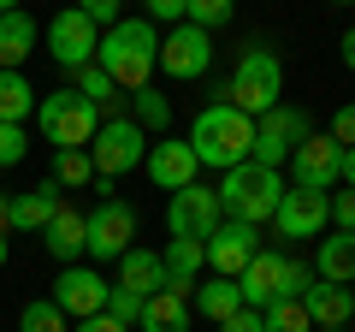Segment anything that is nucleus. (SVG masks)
<instances>
[{
  "instance_id": "nucleus-2",
  "label": "nucleus",
  "mask_w": 355,
  "mask_h": 332,
  "mask_svg": "<svg viewBox=\"0 0 355 332\" xmlns=\"http://www.w3.org/2000/svg\"><path fill=\"white\" fill-rule=\"evenodd\" d=\"M196 149V160L202 166H219V172H231V166H243L254 154V119L237 113L231 101H207L202 113H196L190 137H184Z\"/></svg>"
},
{
  "instance_id": "nucleus-38",
  "label": "nucleus",
  "mask_w": 355,
  "mask_h": 332,
  "mask_svg": "<svg viewBox=\"0 0 355 332\" xmlns=\"http://www.w3.org/2000/svg\"><path fill=\"white\" fill-rule=\"evenodd\" d=\"M338 149H355V101H343L338 113H331V131H326Z\"/></svg>"
},
{
  "instance_id": "nucleus-14",
  "label": "nucleus",
  "mask_w": 355,
  "mask_h": 332,
  "mask_svg": "<svg viewBox=\"0 0 355 332\" xmlns=\"http://www.w3.org/2000/svg\"><path fill=\"white\" fill-rule=\"evenodd\" d=\"M107 273L95 267H60V285H53V303H60L65 320H89V315H101L107 308Z\"/></svg>"
},
{
  "instance_id": "nucleus-25",
  "label": "nucleus",
  "mask_w": 355,
  "mask_h": 332,
  "mask_svg": "<svg viewBox=\"0 0 355 332\" xmlns=\"http://www.w3.org/2000/svg\"><path fill=\"white\" fill-rule=\"evenodd\" d=\"M190 308H202V320H231V315L243 308V291H237V279H219V273H207V279H196Z\"/></svg>"
},
{
  "instance_id": "nucleus-44",
  "label": "nucleus",
  "mask_w": 355,
  "mask_h": 332,
  "mask_svg": "<svg viewBox=\"0 0 355 332\" xmlns=\"http://www.w3.org/2000/svg\"><path fill=\"white\" fill-rule=\"evenodd\" d=\"M338 53H343V65L355 72V30H343V48H338Z\"/></svg>"
},
{
  "instance_id": "nucleus-17",
  "label": "nucleus",
  "mask_w": 355,
  "mask_h": 332,
  "mask_svg": "<svg viewBox=\"0 0 355 332\" xmlns=\"http://www.w3.org/2000/svg\"><path fill=\"white\" fill-rule=\"evenodd\" d=\"M279 285H284V249H254L249 267L237 273L243 308H266V303H279Z\"/></svg>"
},
{
  "instance_id": "nucleus-32",
  "label": "nucleus",
  "mask_w": 355,
  "mask_h": 332,
  "mask_svg": "<svg viewBox=\"0 0 355 332\" xmlns=\"http://www.w3.org/2000/svg\"><path fill=\"white\" fill-rule=\"evenodd\" d=\"M231 13H237V0H184V24L207 30V36H214L219 24H231Z\"/></svg>"
},
{
  "instance_id": "nucleus-18",
  "label": "nucleus",
  "mask_w": 355,
  "mask_h": 332,
  "mask_svg": "<svg viewBox=\"0 0 355 332\" xmlns=\"http://www.w3.org/2000/svg\"><path fill=\"white\" fill-rule=\"evenodd\" d=\"M160 261H166V291L190 303V297H196V279H202V267H207V243H202V238H172V243L160 249Z\"/></svg>"
},
{
  "instance_id": "nucleus-31",
  "label": "nucleus",
  "mask_w": 355,
  "mask_h": 332,
  "mask_svg": "<svg viewBox=\"0 0 355 332\" xmlns=\"http://www.w3.org/2000/svg\"><path fill=\"white\" fill-rule=\"evenodd\" d=\"M261 320H266V332H314V320H308L302 297H279V303H266Z\"/></svg>"
},
{
  "instance_id": "nucleus-45",
  "label": "nucleus",
  "mask_w": 355,
  "mask_h": 332,
  "mask_svg": "<svg viewBox=\"0 0 355 332\" xmlns=\"http://www.w3.org/2000/svg\"><path fill=\"white\" fill-rule=\"evenodd\" d=\"M0 231H12V196H0Z\"/></svg>"
},
{
  "instance_id": "nucleus-48",
  "label": "nucleus",
  "mask_w": 355,
  "mask_h": 332,
  "mask_svg": "<svg viewBox=\"0 0 355 332\" xmlns=\"http://www.w3.org/2000/svg\"><path fill=\"white\" fill-rule=\"evenodd\" d=\"M314 332H343V326H314Z\"/></svg>"
},
{
  "instance_id": "nucleus-23",
  "label": "nucleus",
  "mask_w": 355,
  "mask_h": 332,
  "mask_svg": "<svg viewBox=\"0 0 355 332\" xmlns=\"http://www.w3.org/2000/svg\"><path fill=\"white\" fill-rule=\"evenodd\" d=\"M190 320H196V308L184 303V297H172V291H154V297H142L137 332H190Z\"/></svg>"
},
{
  "instance_id": "nucleus-5",
  "label": "nucleus",
  "mask_w": 355,
  "mask_h": 332,
  "mask_svg": "<svg viewBox=\"0 0 355 332\" xmlns=\"http://www.w3.org/2000/svg\"><path fill=\"white\" fill-rule=\"evenodd\" d=\"M36 125H42V142H53V149H89L95 131H101V113H95L89 95L53 90L36 101Z\"/></svg>"
},
{
  "instance_id": "nucleus-42",
  "label": "nucleus",
  "mask_w": 355,
  "mask_h": 332,
  "mask_svg": "<svg viewBox=\"0 0 355 332\" xmlns=\"http://www.w3.org/2000/svg\"><path fill=\"white\" fill-rule=\"evenodd\" d=\"M71 332H130V326H119V320H113V315H107V308H101V315H89V320H77Z\"/></svg>"
},
{
  "instance_id": "nucleus-12",
  "label": "nucleus",
  "mask_w": 355,
  "mask_h": 332,
  "mask_svg": "<svg viewBox=\"0 0 355 332\" xmlns=\"http://www.w3.org/2000/svg\"><path fill=\"white\" fill-rule=\"evenodd\" d=\"M142 172L154 179V190H184V184L202 179V160H196L190 142H178V137H154L148 154H142Z\"/></svg>"
},
{
  "instance_id": "nucleus-40",
  "label": "nucleus",
  "mask_w": 355,
  "mask_h": 332,
  "mask_svg": "<svg viewBox=\"0 0 355 332\" xmlns=\"http://www.w3.org/2000/svg\"><path fill=\"white\" fill-rule=\"evenodd\" d=\"M148 24H184V0H142Z\"/></svg>"
},
{
  "instance_id": "nucleus-39",
  "label": "nucleus",
  "mask_w": 355,
  "mask_h": 332,
  "mask_svg": "<svg viewBox=\"0 0 355 332\" xmlns=\"http://www.w3.org/2000/svg\"><path fill=\"white\" fill-rule=\"evenodd\" d=\"M326 208H331V226H338V231H355V190H349V184H343Z\"/></svg>"
},
{
  "instance_id": "nucleus-8",
  "label": "nucleus",
  "mask_w": 355,
  "mask_h": 332,
  "mask_svg": "<svg viewBox=\"0 0 355 332\" xmlns=\"http://www.w3.org/2000/svg\"><path fill=\"white\" fill-rule=\"evenodd\" d=\"M130 238H137V208L130 202H101L95 214H83V256L95 261H119L130 249Z\"/></svg>"
},
{
  "instance_id": "nucleus-7",
  "label": "nucleus",
  "mask_w": 355,
  "mask_h": 332,
  "mask_svg": "<svg viewBox=\"0 0 355 332\" xmlns=\"http://www.w3.org/2000/svg\"><path fill=\"white\" fill-rule=\"evenodd\" d=\"M142 154H148V131L137 125V119H101V131H95V142H89V160H95V179H125L130 166H142Z\"/></svg>"
},
{
  "instance_id": "nucleus-13",
  "label": "nucleus",
  "mask_w": 355,
  "mask_h": 332,
  "mask_svg": "<svg viewBox=\"0 0 355 332\" xmlns=\"http://www.w3.org/2000/svg\"><path fill=\"white\" fill-rule=\"evenodd\" d=\"M291 172H296V190H338L343 149L326 137V131H314L308 142H296V154H291Z\"/></svg>"
},
{
  "instance_id": "nucleus-28",
  "label": "nucleus",
  "mask_w": 355,
  "mask_h": 332,
  "mask_svg": "<svg viewBox=\"0 0 355 332\" xmlns=\"http://www.w3.org/2000/svg\"><path fill=\"white\" fill-rule=\"evenodd\" d=\"M42 95L30 90V77L24 72H0V125H24L30 113H36Z\"/></svg>"
},
{
  "instance_id": "nucleus-4",
  "label": "nucleus",
  "mask_w": 355,
  "mask_h": 332,
  "mask_svg": "<svg viewBox=\"0 0 355 332\" xmlns=\"http://www.w3.org/2000/svg\"><path fill=\"white\" fill-rule=\"evenodd\" d=\"M279 95H284V65H279V53L266 48V42H254V48H243V60H237V72H231V83L219 90V101H231L237 113L261 119V113L279 107Z\"/></svg>"
},
{
  "instance_id": "nucleus-46",
  "label": "nucleus",
  "mask_w": 355,
  "mask_h": 332,
  "mask_svg": "<svg viewBox=\"0 0 355 332\" xmlns=\"http://www.w3.org/2000/svg\"><path fill=\"white\" fill-rule=\"evenodd\" d=\"M6 256H12V231H0V267H6Z\"/></svg>"
},
{
  "instance_id": "nucleus-19",
  "label": "nucleus",
  "mask_w": 355,
  "mask_h": 332,
  "mask_svg": "<svg viewBox=\"0 0 355 332\" xmlns=\"http://www.w3.org/2000/svg\"><path fill=\"white\" fill-rule=\"evenodd\" d=\"M302 308H308L314 326H349V320H355V285H326V279H314V285L302 291Z\"/></svg>"
},
{
  "instance_id": "nucleus-9",
  "label": "nucleus",
  "mask_w": 355,
  "mask_h": 332,
  "mask_svg": "<svg viewBox=\"0 0 355 332\" xmlns=\"http://www.w3.org/2000/svg\"><path fill=\"white\" fill-rule=\"evenodd\" d=\"M207 65H214V36L196 24H172L160 36V72L178 77V83H190V77H207Z\"/></svg>"
},
{
  "instance_id": "nucleus-3",
  "label": "nucleus",
  "mask_w": 355,
  "mask_h": 332,
  "mask_svg": "<svg viewBox=\"0 0 355 332\" xmlns=\"http://www.w3.org/2000/svg\"><path fill=\"white\" fill-rule=\"evenodd\" d=\"M219 214L225 219H243V226H266V219L279 214V202H284V179L272 172V166H261V160H243V166H231L225 179H219Z\"/></svg>"
},
{
  "instance_id": "nucleus-11",
  "label": "nucleus",
  "mask_w": 355,
  "mask_h": 332,
  "mask_svg": "<svg viewBox=\"0 0 355 332\" xmlns=\"http://www.w3.org/2000/svg\"><path fill=\"white\" fill-rule=\"evenodd\" d=\"M219 196L207 190L202 179L196 184H184V190H172V208H166V226H172V238H214V226H219Z\"/></svg>"
},
{
  "instance_id": "nucleus-36",
  "label": "nucleus",
  "mask_w": 355,
  "mask_h": 332,
  "mask_svg": "<svg viewBox=\"0 0 355 332\" xmlns=\"http://www.w3.org/2000/svg\"><path fill=\"white\" fill-rule=\"evenodd\" d=\"M30 154V137H24V125H0V172L6 166H18Z\"/></svg>"
},
{
  "instance_id": "nucleus-21",
  "label": "nucleus",
  "mask_w": 355,
  "mask_h": 332,
  "mask_svg": "<svg viewBox=\"0 0 355 332\" xmlns=\"http://www.w3.org/2000/svg\"><path fill=\"white\" fill-rule=\"evenodd\" d=\"M113 285H125V291H137V297H154V291H166V261L154 256V249H142V243H130L125 256H119V279Z\"/></svg>"
},
{
  "instance_id": "nucleus-30",
  "label": "nucleus",
  "mask_w": 355,
  "mask_h": 332,
  "mask_svg": "<svg viewBox=\"0 0 355 332\" xmlns=\"http://www.w3.org/2000/svg\"><path fill=\"white\" fill-rule=\"evenodd\" d=\"M53 184H65V190L95 184V160H89V149H53Z\"/></svg>"
},
{
  "instance_id": "nucleus-49",
  "label": "nucleus",
  "mask_w": 355,
  "mask_h": 332,
  "mask_svg": "<svg viewBox=\"0 0 355 332\" xmlns=\"http://www.w3.org/2000/svg\"><path fill=\"white\" fill-rule=\"evenodd\" d=\"M338 6H349V0H338Z\"/></svg>"
},
{
  "instance_id": "nucleus-1",
  "label": "nucleus",
  "mask_w": 355,
  "mask_h": 332,
  "mask_svg": "<svg viewBox=\"0 0 355 332\" xmlns=\"http://www.w3.org/2000/svg\"><path fill=\"white\" fill-rule=\"evenodd\" d=\"M95 65H101L125 95L142 90V83H154V65H160V36H154V24L148 18H119L113 30H101Z\"/></svg>"
},
{
  "instance_id": "nucleus-47",
  "label": "nucleus",
  "mask_w": 355,
  "mask_h": 332,
  "mask_svg": "<svg viewBox=\"0 0 355 332\" xmlns=\"http://www.w3.org/2000/svg\"><path fill=\"white\" fill-rule=\"evenodd\" d=\"M12 6H18V0H0V13H12Z\"/></svg>"
},
{
  "instance_id": "nucleus-15",
  "label": "nucleus",
  "mask_w": 355,
  "mask_h": 332,
  "mask_svg": "<svg viewBox=\"0 0 355 332\" xmlns=\"http://www.w3.org/2000/svg\"><path fill=\"white\" fill-rule=\"evenodd\" d=\"M261 249V226H243V219H219L214 238H207V267L219 279H237L249 267V256Z\"/></svg>"
},
{
  "instance_id": "nucleus-24",
  "label": "nucleus",
  "mask_w": 355,
  "mask_h": 332,
  "mask_svg": "<svg viewBox=\"0 0 355 332\" xmlns=\"http://www.w3.org/2000/svg\"><path fill=\"white\" fill-rule=\"evenodd\" d=\"M314 279H326V285H355V231H338V238H320Z\"/></svg>"
},
{
  "instance_id": "nucleus-10",
  "label": "nucleus",
  "mask_w": 355,
  "mask_h": 332,
  "mask_svg": "<svg viewBox=\"0 0 355 332\" xmlns=\"http://www.w3.org/2000/svg\"><path fill=\"white\" fill-rule=\"evenodd\" d=\"M95 42H101V30L89 24L77 6L53 13V24H48V53H53L60 72H83V65H95Z\"/></svg>"
},
{
  "instance_id": "nucleus-16",
  "label": "nucleus",
  "mask_w": 355,
  "mask_h": 332,
  "mask_svg": "<svg viewBox=\"0 0 355 332\" xmlns=\"http://www.w3.org/2000/svg\"><path fill=\"white\" fill-rule=\"evenodd\" d=\"M326 202H331V190H284L279 214H272V231L279 238H320L331 219Z\"/></svg>"
},
{
  "instance_id": "nucleus-20",
  "label": "nucleus",
  "mask_w": 355,
  "mask_h": 332,
  "mask_svg": "<svg viewBox=\"0 0 355 332\" xmlns=\"http://www.w3.org/2000/svg\"><path fill=\"white\" fill-rule=\"evenodd\" d=\"M36 18L24 13V6H12V13H0V72H24L30 48H36Z\"/></svg>"
},
{
  "instance_id": "nucleus-22",
  "label": "nucleus",
  "mask_w": 355,
  "mask_h": 332,
  "mask_svg": "<svg viewBox=\"0 0 355 332\" xmlns=\"http://www.w3.org/2000/svg\"><path fill=\"white\" fill-rule=\"evenodd\" d=\"M42 243H48V256L60 261V267H71V261L83 256V214L60 202V208H53V219L42 226Z\"/></svg>"
},
{
  "instance_id": "nucleus-35",
  "label": "nucleus",
  "mask_w": 355,
  "mask_h": 332,
  "mask_svg": "<svg viewBox=\"0 0 355 332\" xmlns=\"http://www.w3.org/2000/svg\"><path fill=\"white\" fill-rule=\"evenodd\" d=\"M308 285H314V261H302V256H284V285H279V297H302Z\"/></svg>"
},
{
  "instance_id": "nucleus-6",
  "label": "nucleus",
  "mask_w": 355,
  "mask_h": 332,
  "mask_svg": "<svg viewBox=\"0 0 355 332\" xmlns=\"http://www.w3.org/2000/svg\"><path fill=\"white\" fill-rule=\"evenodd\" d=\"M308 137H314V113H308V107H284V101H279L272 113L254 119V154H249V160H261V166L279 172V166L296 154V142H308Z\"/></svg>"
},
{
  "instance_id": "nucleus-33",
  "label": "nucleus",
  "mask_w": 355,
  "mask_h": 332,
  "mask_svg": "<svg viewBox=\"0 0 355 332\" xmlns=\"http://www.w3.org/2000/svg\"><path fill=\"white\" fill-rule=\"evenodd\" d=\"M18 332H71V326H65L60 303H53V297H42V303H30L24 315H18Z\"/></svg>"
},
{
  "instance_id": "nucleus-29",
  "label": "nucleus",
  "mask_w": 355,
  "mask_h": 332,
  "mask_svg": "<svg viewBox=\"0 0 355 332\" xmlns=\"http://www.w3.org/2000/svg\"><path fill=\"white\" fill-rule=\"evenodd\" d=\"M130 119H137L142 131H154V137H166V125H172V101H166L154 83H142V90H130Z\"/></svg>"
},
{
  "instance_id": "nucleus-27",
  "label": "nucleus",
  "mask_w": 355,
  "mask_h": 332,
  "mask_svg": "<svg viewBox=\"0 0 355 332\" xmlns=\"http://www.w3.org/2000/svg\"><path fill=\"white\" fill-rule=\"evenodd\" d=\"M60 208V184H36V190L12 196V231H42Z\"/></svg>"
},
{
  "instance_id": "nucleus-34",
  "label": "nucleus",
  "mask_w": 355,
  "mask_h": 332,
  "mask_svg": "<svg viewBox=\"0 0 355 332\" xmlns=\"http://www.w3.org/2000/svg\"><path fill=\"white\" fill-rule=\"evenodd\" d=\"M107 315H113L119 326H130V332H137V315H142V297H137V291H125V285H113V291H107Z\"/></svg>"
},
{
  "instance_id": "nucleus-26",
  "label": "nucleus",
  "mask_w": 355,
  "mask_h": 332,
  "mask_svg": "<svg viewBox=\"0 0 355 332\" xmlns=\"http://www.w3.org/2000/svg\"><path fill=\"white\" fill-rule=\"evenodd\" d=\"M71 77H77L71 90H77V95H89V101H95V113H101V119H125V113H119V107H125L130 95L119 90L113 77L101 72V65H83V72H71Z\"/></svg>"
},
{
  "instance_id": "nucleus-43",
  "label": "nucleus",
  "mask_w": 355,
  "mask_h": 332,
  "mask_svg": "<svg viewBox=\"0 0 355 332\" xmlns=\"http://www.w3.org/2000/svg\"><path fill=\"white\" fill-rule=\"evenodd\" d=\"M338 184H349V190H355V149H343V172H338Z\"/></svg>"
},
{
  "instance_id": "nucleus-37",
  "label": "nucleus",
  "mask_w": 355,
  "mask_h": 332,
  "mask_svg": "<svg viewBox=\"0 0 355 332\" xmlns=\"http://www.w3.org/2000/svg\"><path fill=\"white\" fill-rule=\"evenodd\" d=\"M119 6H125V0H77V13H83L95 30H113L119 24Z\"/></svg>"
},
{
  "instance_id": "nucleus-41",
  "label": "nucleus",
  "mask_w": 355,
  "mask_h": 332,
  "mask_svg": "<svg viewBox=\"0 0 355 332\" xmlns=\"http://www.w3.org/2000/svg\"><path fill=\"white\" fill-rule=\"evenodd\" d=\"M225 332H266V320H261V308H237L231 320H219Z\"/></svg>"
}]
</instances>
